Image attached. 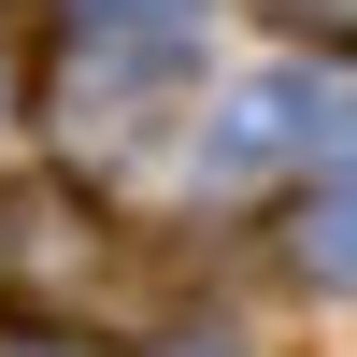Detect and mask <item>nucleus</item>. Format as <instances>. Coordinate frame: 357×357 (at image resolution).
<instances>
[{
	"instance_id": "f257e3e1",
	"label": "nucleus",
	"mask_w": 357,
	"mask_h": 357,
	"mask_svg": "<svg viewBox=\"0 0 357 357\" xmlns=\"http://www.w3.org/2000/svg\"><path fill=\"white\" fill-rule=\"evenodd\" d=\"M15 257H29L43 286H100L114 243H100V215H86L72 186H29V200H15Z\"/></svg>"
},
{
	"instance_id": "f03ea898",
	"label": "nucleus",
	"mask_w": 357,
	"mask_h": 357,
	"mask_svg": "<svg viewBox=\"0 0 357 357\" xmlns=\"http://www.w3.org/2000/svg\"><path fill=\"white\" fill-rule=\"evenodd\" d=\"M286 257H301L314 286H357V158H343V172H314V186L286 200Z\"/></svg>"
},
{
	"instance_id": "7ed1b4c3",
	"label": "nucleus",
	"mask_w": 357,
	"mask_h": 357,
	"mask_svg": "<svg viewBox=\"0 0 357 357\" xmlns=\"http://www.w3.org/2000/svg\"><path fill=\"white\" fill-rule=\"evenodd\" d=\"M286 43H357V0H272Z\"/></svg>"
},
{
	"instance_id": "20e7f679",
	"label": "nucleus",
	"mask_w": 357,
	"mask_h": 357,
	"mask_svg": "<svg viewBox=\"0 0 357 357\" xmlns=\"http://www.w3.org/2000/svg\"><path fill=\"white\" fill-rule=\"evenodd\" d=\"M72 15H86V29H186L200 0H72Z\"/></svg>"
},
{
	"instance_id": "39448f33",
	"label": "nucleus",
	"mask_w": 357,
	"mask_h": 357,
	"mask_svg": "<svg viewBox=\"0 0 357 357\" xmlns=\"http://www.w3.org/2000/svg\"><path fill=\"white\" fill-rule=\"evenodd\" d=\"M0 357H100V343H72V329H15Z\"/></svg>"
}]
</instances>
